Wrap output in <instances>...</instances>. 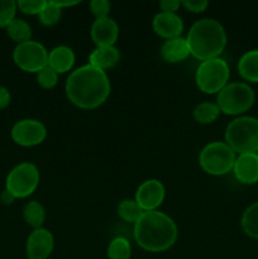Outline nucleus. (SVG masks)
I'll list each match as a JSON object with an SVG mask.
<instances>
[{"label": "nucleus", "instance_id": "ddd939ff", "mask_svg": "<svg viewBox=\"0 0 258 259\" xmlns=\"http://www.w3.org/2000/svg\"><path fill=\"white\" fill-rule=\"evenodd\" d=\"M90 34L96 47L115 46L119 37V25L110 17L99 18V19L94 20Z\"/></svg>", "mask_w": 258, "mask_h": 259}, {"label": "nucleus", "instance_id": "9b49d317", "mask_svg": "<svg viewBox=\"0 0 258 259\" xmlns=\"http://www.w3.org/2000/svg\"><path fill=\"white\" fill-rule=\"evenodd\" d=\"M164 196L166 189L163 184L157 179H149L139 185L134 200L143 211H153L161 206Z\"/></svg>", "mask_w": 258, "mask_h": 259}, {"label": "nucleus", "instance_id": "f257e3e1", "mask_svg": "<svg viewBox=\"0 0 258 259\" xmlns=\"http://www.w3.org/2000/svg\"><path fill=\"white\" fill-rule=\"evenodd\" d=\"M110 91V80L105 71L89 63L73 70L65 83L67 99L81 109L99 108L109 98Z\"/></svg>", "mask_w": 258, "mask_h": 259}, {"label": "nucleus", "instance_id": "39448f33", "mask_svg": "<svg viewBox=\"0 0 258 259\" xmlns=\"http://www.w3.org/2000/svg\"><path fill=\"white\" fill-rule=\"evenodd\" d=\"M254 90L249 83L243 81L228 82L217 94V105L220 113L227 115H242L254 105Z\"/></svg>", "mask_w": 258, "mask_h": 259}, {"label": "nucleus", "instance_id": "6e6552de", "mask_svg": "<svg viewBox=\"0 0 258 259\" xmlns=\"http://www.w3.org/2000/svg\"><path fill=\"white\" fill-rule=\"evenodd\" d=\"M39 169L32 162H22L8 174L5 190L15 199H25L37 190L39 185Z\"/></svg>", "mask_w": 258, "mask_h": 259}, {"label": "nucleus", "instance_id": "423d86ee", "mask_svg": "<svg viewBox=\"0 0 258 259\" xmlns=\"http://www.w3.org/2000/svg\"><path fill=\"white\" fill-rule=\"evenodd\" d=\"M230 77L229 65L222 57L201 61L195 72V82L205 94H218Z\"/></svg>", "mask_w": 258, "mask_h": 259}, {"label": "nucleus", "instance_id": "5701e85b", "mask_svg": "<svg viewBox=\"0 0 258 259\" xmlns=\"http://www.w3.org/2000/svg\"><path fill=\"white\" fill-rule=\"evenodd\" d=\"M7 32L8 35L14 42H17V45H22L28 40H32V27L24 19L15 18L7 27Z\"/></svg>", "mask_w": 258, "mask_h": 259}, {"label": "nucleus", "instance_id": "bb28decb", "mask_svg": "<svg viewBox=\"0 0 258 259\" xmlns=\"http://www.w3.org/2000/svg\"><path fill=\"white\" fill-rule=\"evenodd\" d=\"M17 10V2L0 0V28H7L15 19Z\"/></svg>", "mask_w": 258, "mask_h": 259}, {"label": "nucleus", "instance_id": "473e14b6", "mask_svg": "<svg viewBox=\"0 0 258 259\" xmlns=\"http://www.w3.org/2000/svg\"><path fill=\"white\" fill-rule=\"evenodd\" d=\"M12 100V95H10L9 90L5 86L0 85V110L8 108Z\"/></svg>", "mask_w": 258, "mask_h": 259}, {"label": "nucleus", "instance_id": "1a4fd4ad", "mask_svg": "<svg viewBox=\"0 0 258 259\" xmlns=\"http://www.w3.org/2000/svg\"><path fill=\"white\" fill-rule=\"evenodd\" d=\"M13 60L20 70L25 72H39L48 66V51L37 40L17 45L13 51Z\"/></svg>", "mask_w": 258, "mask_h": 259}, {"label": "nucleus", "instance_id": "f3484780", "mask_svg": "<svg viewBox=\"0 0 258 259\" xmlns=\"http://www.w3.org/2000/svg\"><path fill=\"white\" fill-rule=\"evenodd\" d=\"M190 53L189 43L186 38L176 37L166 39L161 47V56L166 62L179 63L186 60Z\"/></svg>", "mask_w": 258, "mask_h": 259}, {"label": "nucleus", "instance_id": "4be33fe9", "mask_svg": "<svg viewBox=\"0 0 258 259\" xmlns=\"http://www.w3.org/2000/svg\"><path fill=\"white\" fill-rule=\"evenodd\" d=\"M240 225L248 237L258 240V201L250 204L244 210L240 219Z\"/></svg>", "mask_w": 258, "mask_h": 259}, {"label": "nucleus", "instance_id": "9d476101", "mask_svg": "<svg viewBox=\"0 0 258 259\" xmlns=\"http://www.w3.org/2000/svg\"><path fill=\"white\" fill-rule=\"evenodd\" d=\"M10 136L18 146L34 147L45 141L47 128L37 119H22L13 125Z\"/></svg>", "mask_w": 258, "mask_h": 259}, {"label": "nucleus", "instance_id": "b1692460", "mask_svg": "<svg viewBox=\"0 0 258 259\" xmlns=\"http://www.w3.org/2000/svg\"><path fill=\"white\" fill-rule=\"evenodd\" d=\"M109 259H131L132 245L129 240L124 237H116L109 243L106 250Z\"/></svg>", "mask_w": 258, "mask_h": 259}, {"label": "nucleus", "instance_id": "2f4dec72", "mask_svg": "<svg viewBox=\"0 0 258 259\" xmlns=\"http://www.w3.org/2000/svg\"><path fill=\"white\" fill-rule=\"evenodd\" d=\"M180 7H181L180 0H162V2H159L161 12L164 13H177Z\"/></svg>", "mask_w": 258, "mask_h": 259}, {"label": "nucleus", "instance_id": "f03ea898", "mask_svg": "<svg viewBox=\"0 0 258 259\" xmlns=\"http://www.w3.org/2000/svg\"><path fill=\"white\" fill-rule=\"evenodd\" d=\"M179 229L171 217L159 210L144 211L134 224V239L142 249L161 253L176 243Z\"/></svg>", "mask_w": 258, "mask_h": 259}, {"label": "nucleus", "instance_id": "7c9ffc66", "mask_svg": "<svg viewBox=\"0 0 258 259\" xmlns=\"http://www.w3.org/2000/svg\"><path fill=\"white\" fill-rule=\"evenodd\" d=\"M181 5L186 8L189 12L202 13L209 5V2L207 0H184L181 2Z\"/></svg>", "mask_w": 258, "mask_h": 259}, {"label": "nucleus", "instance_id": "4468645a", "mask_svg": "<svg viewBox=\"0 0 258 259\" xmlns=\"http://www.w3.org/2000/svg\"><path fill=\"white\" fill-rule=\"evenodd\" d=\"M152 27L159 37L171 39V38L181 37L185 25L184 20L177 13L159 12L154 15L152 20Z\"/></svg>", "mask_w": 258, "mask_h": 259}, {"label": "nucleus", "instance_id": "c85d7f7f", "mask_svg": "<svg viewBox=\"0 0 258 259\" xmlns=\"http://www.w3.org/2000/svg\"><path fill=\"white\" fill-rule=\"evenodd\" d=\"M46 4H47L46 0H19L17 2L18 9L28 15H39Z\"/></svg>", "mask_w": 258, "mask_h": 259}, {"label": "nucleus", "instance_id": "f8f14e48", "mask_svg": "<svg viewBox=\"0 0 258 259\" xmlns=\"http://www.w3.org/2000/svg\"><path fill=\"white\" fill-rule=\"evenodd\" d=\"M55 248V238L48 229H33L25 244L28 259H48Z\"/></svg>", "mask_w": 258, "mask_h": 259}, {"label": "nucleus", "instance_id": "c756f323", "mask_svg": "<svg viewBox=\"0 0 258 259\" xmlns=\"http://www.w3.org/2000/svg\"><path fill=\"white\" fill-rule=\"evenodd\" d=\"M110 9L111 3L109 0H93V2H90V10L95 15L96 19L109 17Z\"/></svg>", "mask_w": 258, "mask_h": 259}, {"label": "nucleus", "instance_id": "393cba45", "mask_svg": "<svg viewBox=\"0 0 258 259\" xmlns=\"http://www.w3.org/2000/svg\"><path fill=\"white\" fill-rule=\"evenodd\" d=\"M118 215L126 223H133L136 224L141 217L143 215V210L139 207V205L137 204L136 200H131V199H125L123 201L119 202L118 205Z\"/></svg>", "mask_w": 258, "mask_h": 259}, {"label": "nucleus", "instance_id": "2eb2a0df", "mask_svg": "<svg viewBox=\"0 0 258 259\" xmlns=\"http://www.w3.org/2000/svg\"><path fill=\"white\" fill-rule=\"evenodd\" d=\"M235 179L243 185L258 182V153H242L235 158L233 166Z\"/></svg>", "mask_w": 258, "mask_h": 259}, {"label": "nucleus", "instance_id": "aec40b11", "mask_svg": "<svg viewBox=\"0 0 258 259\" xmlns=\"http://www.w3.org/2000/svg\"><path fill=\"white\" fill-rule=\"evenodd\" d=\"M23 218L24 222L33 229L43 228L46 222V209L38 201H29L23 207Z\"/></svg>", "mask_w": 258, "mask_h": 259}, {"label": "nucleus", "instance_id": "7ed1b4c3", "mask_svg": "<svg viewBox=\"0 0 258 259\" xmlns=\"http://www.w3.org/2000/svg\"><path fill=\"white\" fill-rule=\"evenodd\" d=\"M190 53L200 61L220 57L227 46V32L220 22L202 18L190 28L186 37Z\"/></svg>", "mask_w": 258, "mask_h": 259}, {"label": "nucleus", "instance_id": "412c9836", "mask_svg": "<svg viewBox=\"0 0 258 259\" xmlns=\"http://www.w3.org/2000/svg\"><path fill=\"white\" fill-rule=\"evenodd\" d=\"M194 119L200 124H211L219 118L220 109L217 105V103H211V101H204L195 106L194 111H192Z\"/></svg>", "mask_w": 258, "mask_h": 259}, {"label": "nucleus", "instance_id": "72a5a7b5", "mask_svg": "<svg viewBox=\"0 0 258 259\" xmlns=\"http://www.w3.org/2000/svg\"><path fill=\"white\" fill-rule=\"evenodd\" d=\"M0 200H2V202L4 205H10V204H13V202H14V200H17V199H15V197L13 196V195L10 194L8 190H4V191L2 192V195H0Z\"/></svg>", "mask_w": 258, "mask_h": 259}, {"label": "nucleus", "instance_id": "a211bd4d", "mask_svg": "<svg viewBox=\"0 0 258 259\" xmlns=\"http://www.w3.org/2000/svg\"><path fill=\"white\" fill-rule=\"evenodd\" d=\"M120 61V52L115 46L96 47L89 56V65L105 71L115 67Z\"/></svg>", "mask_w": 258, "mask_h": 259}, {"label": "nucleus", "instance_id": "6ab92c4d", "mask_svg": "<svg viewBox=\"0 0 258 259\" xmlns=\"http://www.w3.org/2000/svg\"><path fill=\"white\" fill-rule=\"evenodd\" d=\"M238 72L249 82H258V50H249L240 56Z\"/></svg>", "mask_w": 258, "mask_h": 259}, {"label": "nucleus", "instance_id": "dca6fc26", "mask_svg": "<svg viewBox=\"0 0 258 259\" xmlns=\"http://www.w3.org/2000/svg\"><path fill=\"white\" fill-rule=\"evenodd\" d=\"M75 60L73 50L65 45L56 46L48 52V66L58 75L71 71V68L75 65Z\"/></svg>", "mask_w": 258, "mask_h": 259}, {"label": "nucleus", "instance_id": "0eeeda50", "mask_svg": "<svg viewBox=\"0 0 258 259\" xmlns=\"http://www.w3.org/2000/svg\"><path fill=\"white\" fill-rule=\"evenodd\" d=\"M235 158V152L225 142H211L200 152L199 163L206 174L223 176L233 171Z\"/></svg>", "mask_w": 258, "mask_h": 259}, {"label": "nucleus", "instance_id": "a878e982", "mask_svg": "<svg viewBox=\"0 0 258 259\" xmlns=\"http://www.w3.org/2000/svg\"><path fill=\"white\" fill-rule=\"evenodd\" d=\"M38 17H39V22L43 25L51 27V25H55L56 23L60 22L61 17H62V9L55 2H47V4L45 5Z\"/></svg>", "mask_w": 258, "mask_h": 259}, {"label": "nucleus", "instance_id": "20e7f679", "mask_svg": "<svg viewBox=\"0 0 258 259\" xmlns=\"http://www.w3.org/2000/svg\"><path fill=\"white\" fill-rule=\"evenodd\" d=\"M225 143L235 153H257L258 152V119L240 115L233 119L225 128Z\"/></svg>", "mask_w": 258, "mask_h": 259}, {"label": "nucleus", "instance_id": "cd10ccee", "mask_svg": "<svg viewBox=\"0 0 258 259\" xmlns=\"http://www.w3.org/2000/svg\"><path fill=\"white\" fill-rule=\"evenodd\" d=\"M37 82L43 89H53L58 82V73L50 66H46L39 72H37Z\"/></svg>", "mask_w": 258, "mask_h": 259}, {"label": "nucleus", "instance_id": "f704fd0d", "mask_svg": "<svg viewBox=\"0 0 258 259\" xmlns=\"http://www.w3.org/2000/svg\"><path fill=\"white\" fill-rule=\"evenodd\" d=\"M55 3L61 8V9H63V8L75 7V5H77L80 2H55Z\"/></svg>", "mask_w": 258, "mask_h": 259}]
</instances>
